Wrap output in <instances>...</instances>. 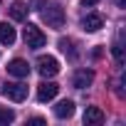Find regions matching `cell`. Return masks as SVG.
Returning <instances> with one entry per match:
<instances>
[{"label":"cell","instance_id":"6","mask_svg":"<svg viewBox=\"0 0 126 126\" xmlns=\"http://www.w3.org/2000/svg\"><path fill=\"white\" fill-rule=\"evenodd\" d=\"M57 92H59V87L54 82H42L37 87V101H52L57 96Z\"/></svg>","mask_w":126,"mask_h":126},{"label":"cell","instance_id":"13","mask_svg":"<svg viewBox=\"0 0 126 126\" xmlns=\"http://www.w3.org/2000/svg\"><path fill=\"white\" fill-rule=\"evenodd\" d=\"M59 49L64 52V54H69L72 59L77 57V52H74V42H72V40H67V37H62V40H59Z\"/></svg>","mask_w":126,"mask_h":126},{"label":"cell","instance_id":"5","mask_svg":"<svg viewBox=\"0 0 126 126\" xmlns=\"http://www.w3.org/2000/svg\"><path fill=\"white\" fill-rule=\"evenodd\" d=\"M92 82H94V72L92 69H77L74 77H72V87H77V89H87Z\"/></svg>","mask_w":126,"mask_h":126},{"label":"cell","instance_id":"15","mask_svg":"<svg viewBox=\"0 0 126 126\" xmlns=\"http://www.w3.org/2000/svg\"><path fill=\"white\" fill-rule=\"evenodd\" d=\"M111 54H114V59L119 62V64H124V47H121L119 42H114V47H111Z\"/></svg>","mask_w":126,"mask_h":126},{"label":"cell","instance_id":"7","mask_svg":"<svg viewBox=\"0 0 126 126\" xmlns=\"http://www.w3.org/2000/svg\"><path fill=\"white\" fill-rule=\"evenodd\" d=\"M82 27H84L87 32H96V30H101V27H104V17H101V15H96V13H89V15H84V17H82Z\"/></svg>","mask_w":126,"mask_h":126},{"label":"cell","instance_id":"14","mask_svg":"<svg viewBox=\"0 0 126 126\" xmlns=\"http://www.w3.org/2000/svg\"><path fill=\"white\" fill-rule=\"evenodd\" d=\"M15 121V111L13 109H0V126H8Z\"/></svg>","mask_w":126,"mask_h":126},{"label":"cell","instance_id":"4","mask_svg":"<svg viewBox=\"0 0 126 126\" xmlns=\"http://www.w3.org/2000/svg\"><path fill=\"white\" fill-rule=\"evenodd\" d=\"M37 72H40L42 77H54V74L59 72V62H57L54 57H49V54H42V57L37 59Z\"/></svg>","mask_w":126,"mask_h":126},{"label":"cell","instance_id":"12","mask_svg":"<svg viewBox=\"0 0 126 126\" xmlns=\"http://www.w3.org/2000/svg\"><path fill=\"white\" fill-rule=\"evenodd\" d=\"M15 27L13 25H8V22H0V42L3 45H13L15 42Z\"/></svg>","mask_w":126,"mask_h":126},{"label":"cell","instance_id":"3","mask_svg":"<svg viewBox=\"0 0 126 126\" xmlns=\"http://www.w3.org/2000/svg\"><path fill=\"white\" fill-rule=\"evenodd\" d=\"M3 94H5L8 99H13V101H25V99H27V87H25L22 82H5Z\"/></svg>","mask_w":126,"mask_h":126},{"label":"cell","instance_id":"1","mask_svg":"<svg viewBox=\"0 0 126 126\" xmlns=\"http://www.w3.org/2000/svg\"><path fill=\"white\" fill-rule=\"evenodd\" d=\"M40 15H42V20L47 22V27H62L64 25V10H62L57 3H49V5H42V10H40Z\"/></svg>","mask_w":126,"mask_h":126},{"label":"cell","instance_id":"2","mask_svg":"<svg viewBox=\"0 0 126 126\" xmlns=\"http://www.w3.org/2000/svg\"><path fill=\"white\" fill-rule=\"evenodd\" d=\"M22 35H25V45L32 47V49H40V47L47 45V35H45L40 27H35V25H27Z\"/></svg>","mask_w":126,"mask_h":126},{"label":"cell","instance_id":"10","mask_svg":"<svg viewBox=\"0 0 126 126\" xmlns=\"http://www.w3.org/2000/svg\"><path fill=\"white\" fill-rule=\"evenodd\" d=\"M74 114V101L72 99H62L57 106H54V116L57 119H69Z\"/></svg>","mask_w":126,"mask_h":126},{"label":"cell","instance_id":"8","mask_svg":"<svg viewBox=\"0 0 126 126\" xmlns=\"http://www.w3.org/2000/svg\"><path fill=\"white\" fill-rule=\"evenodd\" d=\"M84 124H87V126H99V124H104V111H101L99 106H87V111H84Z\"/></svg>","mask_w":126,"mask_h":126},{"label":"cell","instance_id":"16","mask_svg":"<svg viewBox=\"0 0 126 126\" xmlns=\"http://www.w3.org/2000/svg\"><path fill=\"white\" fill-rule=\"evenodd\" d=\"M27 124H35V126H42V124H45V119H40V116H35V119H30Z\"/></svg>","mask_w":126,"mask_h":126},{"label":"cell","instance_id":"9","mask_svg":"<svg viewBox=\"0 0 126 126\" xmlns=\"http://www.w3.org/2000/svg\"><path fill=\"white\" fill-rule=\"evenodd\" d=\"M8 72L13 74V77H20V79H25L27 74H30V64L25 59H13L10 64H8Z\"/></svg>","mask_w":126,"mask_h":126},{"label":"cell","instance_id":"17","mask_svg":"<svg viewBox=\"0 0 126 126\" xmlns=\"http://www.w3.org/2000/svg\"><path fill=\"white\" fill-rule=\"evenodd\" d=\"M96 3H99V0H82V5H84V8H92V5H96Z\"/></svg>","mask_w":126,"mask_h":126},{"label":"cell","instance_id":"18","mask_svg":"<svg viewBox=\"0 0 126 126\" xmlns=\"http://www.w3.org/2000/svg\"><path fill=\"white\" fill-rule=\"evenodd\" d=\"M116 8H121V10H124V8H126V0H116Z\"/></svg>","mask_w":126,"mask_h":126},{"label":"cell","instance_id":"11","mask_svg":"<svg viewBox=\"0 0 126 126\" xmlns=\"http://www.w3.org/2000/svg\"><path fill=\"white\" fill-rule=\"evenodd\" d=\"M10 17L17 20V22H22V20L27 17V5L22 3V0H15V3L10 5Z\"/></svg>","mask_w":126,"mask_h":126}]
</instances>
